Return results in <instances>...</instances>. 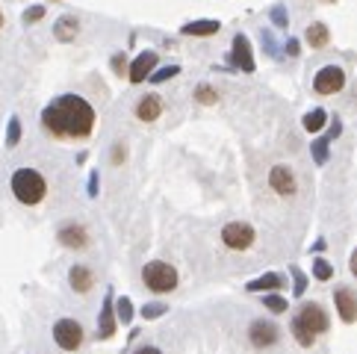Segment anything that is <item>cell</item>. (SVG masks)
<instances>
[{
	"instance_id": "cell-1",
	"label": "cell",
	"mask_w": 357,
	"mask_h": 354,
	"mask_svg": "<svg viewBox=\"0 0 357 354\" xmlns=\"http://www.w3.org/2000/svg\"><path fill=\"white\" fill-rule=\"evenodd\" d=\"M42 124L56 139H86L95 130V109L80 95H59L45 107Z\"/></svg>"
},
{
	"instance_id": "cell-2",
	"label": "cell",
	"mask_w": 357,
	"mask_h": 354,
	"mask_svg": "<svg viewBox=\"0 0 357 354\" xmlns=\"http://www.w3.org/2000/svg\"><path fill=\"white\" fill-rule=\"evenodd\" d=\"M328 331V316L325 310L316 305V301H307V305L301 307V313L292 319V334L295 339L307 348V346H313L316 343V337L319 334H325Z\"/></svg>"
},
{
	"instance_id": "cell-3",
	"label": "cell",
	"mask_w": 357,
	"mask_h": 354,
	"mask_svg": "<svg viewBox=\"0 0 357 354\" xmlns=\"http://www.w3.org/2000/svg\"><path fill=\"white\" fill-rule=\"evenodd\" d=\"M12 195H15L21 204L33 207L47 195V183L35 169H18L12 174Z\"/></svg>"
},
{
	"instance_id": "cell-4",
	"label": "cell",
	"mask_w": 357,
	"mask_h": 354,
	"mask_svg": "<svg viewBox=\"0 0 357 354\" xmlns=\"http://www.w3.org/2000/svg\"><path fill=\"white\" fill-rule=\"evenodd\" d=\"M142 281L151 293H171L177 286V272H175V266L154 260L142 269Z\"/></svg>"
},
{
	"instance_id": "cell-5",
	"label": "cell",
	"mask_w": 357,
	"mask_h": 354,
	"mask_svg": "<svg viewBox=\"0 0 357 354\" xmlns=\"http://www.w3.org/2000/svg\"><path fill=\"white\" fill-rule=\"evenodd\" d=\"M221 243L230 251H248L254 245V227L245 222H230L221 227Z\"/></svg>"
},
{
	"instance_id": "cell-6",
	"label": "cell",
	"mask_w": 357,
	"mask_h": 354,
	"mask_svg": "<svg viewBox=\"0 0 357 354\" xmlns=\"http://www.w3.org/2000/svg\"><path fill=\"white\" fill-rule=\"evenodd\" d=\"M54 339H56L59 348L77 351L80 343H83V328H80V322H74V319H59V322L54 325Z\"/></svg>"
},
{
	"instance_id": "cell-7",
	"label": "cell",
	"mask_w": 357,
	"mask_h": 354,
	"mask_svg": "<svg viewBox=\"0 0 357 354\" xmlns=\"http://www.w3.org/2000/svg\"><path fill=\"white\" fill-rule=\"evenodd\" d=\"M342 86H346V71H342L340 66H325L313 77V88L319 95H337Z\"/></svg>"
},
{
	"instance_id": "cell-8",
	"label": "cell",
	"mask_w": 357,
	"mask_h": 354,
	"mask_svg": "<svg viewBox=\"0 0 357 354\" xmlns=\"http://www.w3.org/2000/svg\"><path fill=\"white\" fill-rule=\"evenodd\" d=\"M248 339H251L254 348H269V346L278 343V328L272 322H266V319H257V322H251Z\"/></svg>"
},
{
	"instance_id": "cell-9",
	"label": "cell",
	"mask_w": 357,
	"mask_h": 354,
	"mask_svg": "<svg viewBox=\"0 0 357 354\" xmlns=\"http://www.w3.org/2000/svg\"><path fill=\"white\" fill-rule=\"evenodd\" d=\"M230 62H233V68H239V71H245V74H251V71H254L251 42L245 39L242 33L237 36V39H233V54H230Z\"/></svg>"
},
{
	"instance_id": "cell-10",
	"label": "cell",
	"mask_w": 357,
	"mask_h": 354,
	"mask_svg": "<svg viewBox=\"0 0 357 354\" xmlns=\"http://www.w3.org/2000/svg\"><path fill=\"white\" fill-rule=\"evenodd\" d=\"M269 183H272L275 192H278V195H284V198L295 195V189H299L292 169H287V166H275L272 171H269Z\"/></svg>"
},
{
	"instance_id": "cell-11",
	"label": "cell",
	"mask_w": 357,
	"mask_h": 354,
	"mask_svg": "<svg viewBox=\"0 0 357 354\" xmlns=\"http://www.w3.org/2000/svg\"><path fill=\"white\" fill-rule=\"evenodd\" d=\"M157 68V54L154 50H142V54L130 62V83H145Z\"/></svg>"
},
{
	"instance_id": "cell-12",
	"label": "cell",
	"mask_w": 357,
	"mask_h": 354,
	"mask_svg": "<svg viewBox=\"0 0 357 354\" xmlns=\"http://www.w3.org/2000/svg\"><path fill=\"white\" fill-rule=\"evenodd\" d=\"M334 305H337L340 319L346 325L357 322V295L351 293V289H337V293H334Z\"/></svg>"
},
{
	"instance_id": "cell-13",
	"label": "cell",
	"mask_w": 357,
	"mask_h": 354,
	"mask_svg": "<svg viewBox=\"0 0 357 354\" xmlns=\"http://www.w3.org/2000/svg\"><path fill=\"white\" fill-rule=\"evenodd\" d=\"M59 243L65 248H86L89 245V233L80 224H63L59 227Z\"/></svg>"
},
{
	"instance_id": "cell-14",
	"label": "cell",
	"mask_w": 357,
	"mask_h": 354,
	"mask_svg": "<svg viewBox=\"0 0 357 354\" xmlns=\"http://www.w3.org/2000/svg\"><path fill=\"white\" fill-rule=\"evenodd\" d=\"M159 112H163V104H159V98L157 95H145L139 104H136V118L139 121H157L159 118Z\"/></svg>"
},
{
	"instance_id": "cell-15",
	"label": "cell",
	"mask_w": 357,
	"mask_h": 354,
	"mask_svg": "<svg viewBox=\"0 0 357 354\" xmlns=\"http://www.w3.org/2000/svg\"><path fill=\"white\" fill-rule=\"evenodd\" d=\"M68 284L74 293H89V289L95 286V275L86 269V266H74V269L68 272Z\"/></svg>"
},
{
	"instance_id": "cell-16",
	"label": "cell",
	"mask_w": 357,
	"mask_h": 354,
	"mask_svg": "<svg viewBox=\"0 0 357 354\" xmlns=\"http://www.w3.org/2000/svg\"><path fill=\"white\" fill-rule=\"evenodd\" d=\"M113 334H116V313H113V298H106L101 316H97V337L109 339Z\"/></svg>"
},
{
	"instance_id": "cell-17",
	"label": "cell",
	"mask_w": 357,
	"mask_h": 354,
	"mask_svg": "<svg viewBox=\"0 0 357 354\" xmlns=\"http://www.w3.org/2000/svg\"><path fill=\"white\" fill-rule=\"evenodd\" d=\"M77 33H80V21L74 15H63L56 21V27H54V36L59 42H74L77 39Z\"/></svg>"
},
{
	"instance_id": "cell-18",
	"label": "cell",
	"mask_w": 357,
	"mask_h": 354,
	"mask_svg": "<svg viewBox=\"0 0 357 354\" xmlns=\"http://www.w3.org/2000/svg\"><path fill=\"white\" fill-rule=\"evenodd\" d=\"M219 30H221L219 21H189L180 27L183 36H216Z\"/></svg>"
},
{
	"instance_id": "cell-19",
	"label": "cell",
	"mask_w": 357,
	"mask_h": 354,
	"mask_svg": "<svg viewBox=\"0 0 357 354\" xmlns=\"http://www.w3.org/2000/svg\"><path fill=\"white\" fill-rule=\"evenodd\" d=\"M280 286H284V277L269 272V275H260L257 281L248 284V293H269V289H280Z\"/></svg>"
},
{
	"instance_id": "cell-20",
	"label": "cell",
	"mask_w": 357,
	"mask_h": 354,
	"mask_svg": "<svg viewBox=\"0 0 357 354\" xmlns=\"http://www.w3.org/2000/svg\"><path fill=\"white\" fill-rule=\"evenodd\" d=\"M307 45H310V47H325L328 42H331V33H328V27H325V24H310V27H307Z\"/></svg>"
},
{
	"instance_id": "cell-21",
	"label": "cell",
	"mask_w": 357,
	"mask_h": 354,
	"mask_svg": "<svg viewBox=\"0 0 357 354\" xmlns=\"http://www.w3.org/2000/svg\"><path fill=\"white\" fill-rule=\"evenodd\" d=\"M301 124H304L307 133H319V130H322L325 124H328V112H325V109H310V112L304 116Z\"/></svg>"
},
{
	"instance_id": "cell-22",
	"label": "cell",
	"mask_w": 357,
	"mask_h": 354,
	"mask_svg": "<svg viewBox=\"0 0 357 354\" xmlns=\"http://www.w3.org/2000/svg\"><path fill=\"white\" fill-rule=\"evenodd\" d=\"M328 145H331V136H322V139H316L313 142V160H316V166H325L328 162Z\"/></svg>"
},
{
	"instance_id": "cell-23",
	"label": "cell",
	"mask_w": 357,
	"mask_h": 354,
	"mask_svg": "<svg viewBox=\"0 0 357 354\" xmlns=\"http://www.w3.org/2000/svg\"><path fill=\"white\" fill-rule=\"evenodd\" d=\"M195 100L204 104V107H213L216 100H219V92H216L213 86H198V88H195Z\"/></svg>"
},
{
	"instance_id": "cell-24",
	"label": "cell",
	"mask_w": 357,
	"mask_h": 354,
	"mask_svg": "<svg viewBox=\"0 0 357 354\" xmlns=\"http://www.w3.org/2000/svg\"><path fill=\"white\" fill-rule=\"evenodd\" d=\"M313 275H316V281H331L334 269H331V263H328V260L316 257V260H313Z\"/></svg>"
},
{
	"instance_id": "cell-25",
	"label": "cell",
	"mask_w": 357,
	"mask_h": 354,
	"mask_svg": "<svg viewBox=\"0 0 357 354\" xmlns=\"http://www.w3.org/2000/svg\"><path fill=\"white\" fill-rule=\"evenodd\" d=\"M177 74H180V68H177V66H166V68L154 71L148 80H151V83H166V80H171V77H177Z\"/></svg>"
},
{
	"instance_id": "cell-26",
	"label": "cell",
	"mask_w": 357,
	"mask_h": 354,
	"mask_svg": "<svg viewBox=\"0 0 357 354\" xmlns=\"http://www.w3.org/2000/svg\"><path fill=\"white\" fill-rule=\"evenodd\" d=\"M18 139H21V121H18V118H9V128H6V145H9V148H15V145H18Z\"/></svg>"
},
{
	"instance_id": "cell-27",
	"label": "cell",
	"mask_w": 357,
	"mask_h": 354,
	"mask_svg": "<svg viewBox=\"0 0 357 354\" xmlns=\"http://www.w3.org/2000/svg\"><path fill=\"white\" fill-rule=\"evenodd\" d=\"M116 310H118V319H121V322H130V319H133V305H130V298H118V301H116Z\"/></svg>"
},
{
	"instance_id": "cell-28",
	"label": "cell",
	"mask_w": 357,
	"mask_h": 354,
	"mask_svg": "<svg viewBox=\"0 0 357 354\" xmlns=\"http://www.w3.org/2000/svg\"><path fill=\"white\" fill-rule=\"evenodd\" d=\"M166 313H168L166 305H148V307H142V316H145V319H159V316H166Z\"/></svg>"
},
{
	"instance_id": "cell-29",
	"label": "cell",
	"mask_w": 357,
	"mask_h": 354,
	"mask_svg": "<svg viewBox=\"0 0 357 354\" xmlns=\"http://www.w3.org/2000/svg\"><path fill=\"white\" fill-rule=\"evenodd\" d=\"M266 307L272 310V313H284L287 310V301L280 298V295H266Z\"/></svg>"
},
{
	"instance_id": "cell-30",
	"label": "cell",
	"mask_w": 357,
	"mask_h": 354,
	"mask_svg": "<svg viewBox=\"0 0 357 354\" xmlns=\"http://www.w3.org/2000/svg\"><path fill=\"white\" fill-rule=\"evenodd\" d=\"M292 277H295V295H304L307 281H304V275H301V269H299V266H295V269H292Z\"/></svg>"
},
{
	"instance_id": "cell-31",
	"label": "cell",
	"mask_w": 357,
	"mask_h": 354,
	"mask_svg": "<svg viewBox=\"0 0 357 354\" xmlns=\"http://www.w3.org/2000/svg\"><path fill=\"white\" fill-rule=\"evenodd\" d=\"M272 21H275V27L284 30V27H287V9H284V6H275V9H272Z\"/></svg>"
},
{
	"instance_id": "cell-32",
	"label": "cell",
	"mask_w": 357,
	"mask_h": 354,
	"mask_svg": "<svg viewBox=\"0 0 357 354\" xmlns=\"http://www.w3.org/2000/svg\"><path fill=\"white\" fill-rule=\"evenodd\" d=\"M39 18H45V6H33V9L24 12V24H33V21H39Z\"/></svg>"
},
{
	"instance_id": "cell-33",
	"label": "cell",
	"mask_w": 357,
	"mask_h": 354,
	"mask_svg": "<svg viewBox=\"0 0 357 354\" xmlns=\"http://www.w3.org/2000/svg\"><path fill=\"white\" fill-rule=\"evenodd\" d=\"M113 162H116V166H121V162H125V145H121V142L113 148Z\"/></svg>"
},
{
	"instance_id": "cell-34",
	"label": "cell",
	"mask_w": 357,
	"mask_h": 354,
	"mask_svg": "<svg viewBox=\"0 0 357 354\" xmlns=\"http://www.w3.org/2000/svg\"><path fill=\"white\" fill-rule=\"evenodd\" d=\"M113 68H116V74H127V71H125V56H121V54L113 59Z\"/></svg>"
},
{
	"instance_id": "cell-35",
	"label": "cell",
	"mask_w": 357,
	"mask_h": 354,
	"mask_svg": "<svg viewBox=\"0 0 357 354\" xmlns=\"http://www.w3.org/2000/svg\"><path fill=\"white\" fill-rule=\"evenodd\" d=\"M89 195H97V171H92L89 177Z\"/></svg>"
},
{
	"instance_id": "cell-36",
	"label": "cell",
	"mask_w": 357,
	"mask_h": 354,
	"mask_svg": "<svg viewBox=\"0 0 357 354\" xmlns=\"http://www.w3.org/2000/svg\"><path fill=\"white\" fill-rule=\"evenodd\" d=\"M287 54H289V56H299V42H295V39L287 42Z\"/></svg>"
},
{
	"instance_id": "cell-37",
	"label": "cell",
	"mask_w": 357,
	"mask_h": 354,
	"mask_svg": "<svg viewBox=\"0 0 357 354\" xmlns=\"http://www.w3.org/2000/svg\"><path fill=\"white\" fill-rule=\"evenodd\" d=\"M133 354H163V351H159V348H154V346H142V348H136Z\"/></svg>"
},
{
	"instance_id": "cell-38",
	"label": "cell",
	"mask_w": 357,
	"mask_h": 354,
	"mask_svg": "<svg viewBox=\"0 0 357 354\" xmlns=\"http://www.w3.org/2000/svg\"><path fill=\"white\" fill-rule=\"evenodd\" d=\"M351 275L357 277V251H354V254H351Z\"/></svg>"
},
{
	"instance_id": "cell-39",
	"label": "cell",
	"mask_w": 357,
	"mask_h": 354,
	"mask_svg": "<svg viewBox=\"0 0 357 354\" xmlns=\"http://www.w3.org/2000/svg\"><path fill=\"white\" fill-rule=\"evenodd\" d=\"M0 27H3V12H0Z\"/></svg>"
},
{
	"instance_id": "cell-40",
	"label": "cell",
	"mask_w": 357,
	"mask_h": 354,
	"mask_svg": "<svg viewBox=\"0 0 357 354\" xmlns=\"http://www.w3.org/2000/svg\"><path fill=\"white\" fill-rule=\"evenodd\" d=\"M325 3H334V0H325Z\"/></svg>"
}]
</instances>
